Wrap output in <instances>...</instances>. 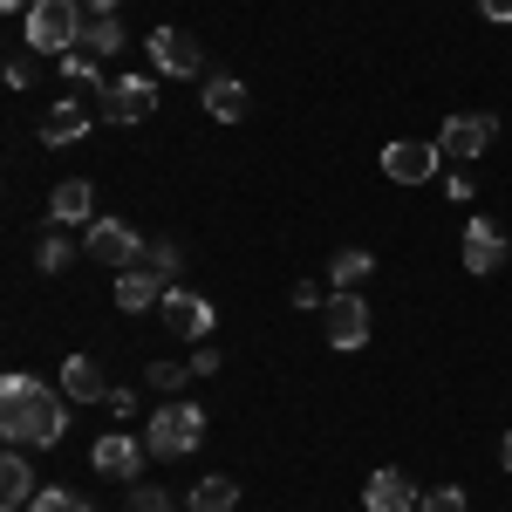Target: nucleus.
<instances>
[{"instance_id":"nucleus-1","label":"nucleus","mask_w":512,"mask_h":512,"mask_svg":"<svg viewBox=\"0 0 512 512\" xmlns=\"http://www.w3.org/2000/svg\"><path fill=\"white\" fill-rule=\"evenodd\" d=\"M0 437L14 444V451H28V444H62L69 437V410H62V390H48L35 376H7L0 383Z\"/></svg>"},{"instance_id":"nucleus-2","label":"nucleus","mask_w":512,"mask_h":512,"mask_svg":"<svg viewBox=\"0 0 512 512\" xmlns=\"http://www.w3.org/2000/svg\"><path fill=\"white\" fill-rule=\"evenodd\" d=\"M82 28H89V7L82 0H35L28 7V55H76Z\"/></svg>"},{"instance_id":"nucleus-3","label":"nucleus","mask_w":512,"mask_h":512,"mask_svg":"<svg viewBox=\"0 0 512 512\" xmlns=\"http://www.w3.org/2000/svg\"><path fill=\"white\" fill-rule=\"evenodd\" d=\"M198 444H205V410L185 403V396H171L151 410V424H144V451L151 458H192Z\"/></svg>"},{"instance_id":"nucleus-4","label":"nucleus","mask_w":512,"mask_h":512,"mask_svg":"<svg viewBox=\"0 0 512 512\" xmlns=\"http://www.w3.org/2000/svg\"><path fill=\"white\" fill-rule=\"evenodd\" d=\"M89 260L130 274V267H144V260H151V246L137 239V226H123V219H89Z\"/></svg>"},{"instance_id":"nucleus-5","label":"nucleus","mask_w":512,"mask_h":512,"mask_svg":"<svg viewBox=\"0 0 512 512\" xmlns=\"http://www.w3.org/2000/svg\"><path fill=\"white\" fill-rule=\"evenodd\" d=\"M158 315L171 335H185V342H212V301L205 294H192V287H164V301H158Z\"/></svg>"},{"instance_id":"nucleus-6","label":"nucleus","mask_w":512,"mask_h":512,"mask_svg":"<svg viewBox=\"0 0 512 512\" xmlns=\"http://www.w3.org/2000/svg\"><path fill=\"white\" fill-rule=\"evenodd\" d=\"M437 171H444V151H437V144L396 137L390 151H383V178H390V185H431Z\"/></svg>"},{"instance_id":"nucleus-7","label":"nucleus","mask_w":512,"mask_h":512,"mask_svg":"<svg viewBox=\"0 0 512 512\" xmlns=\"http://www.w3.org/2000/svg\"><path fill=\"white\" fill-rule=\"evenodd\" d=\"M321 328H328L335 349H362L369 342V301L362 294H328L321 301Z\"/></svg>"},{"instance_id":"nucleus-8","label":"nucleus","mask_w":512,"mask_h":512,"mask_svg":"<svg viewBox=\"0 0 512 512\" xmlns=\"http://www.w3.org/2000/svg\"><path fill=\"white\" fill-rule=\"evenodd\" d=\"M492 137H499V123L492 117H444V130H437V151L458 164H478L485 151H492Z\"/></svg>"},{"instance_id":"nucleus-9","label":"nucleus","mask_w":512,"mask_h":512,"mask_svg":"<svg viewBox=\"0 0 512 512\" xmlns=\"http://www.w3.org/2000/svg\"><path fill=\"white\" fill-rule=\"evenodd\" d=\"M158 110V82L151 76H110V89H103V117L110 123H144Z\"/></svg>"},{"instance_id":"nucleus-10","label":"nucleus","mask_w":512,"mask_h":512,"mask_svg":"<svg viewBox=\"0 0 512 512\" xmlns=\"http://www.w3.org/2000/svg\"><path fill=\"white\" fill-rule=\"evenodd\" d=\"M144 48H151V69H158V76H198V69H205V48H198L185 28H151Z\"/></svg>"},{"instance_id":"nucleus-11","label":"nucleus","mask_w":512,"mask_h":512,"mask_svg":"<svg viewBox=\"0 0 512 512\" xmlns=\"http://www.w3.org/2000/svg\"><path fill=\"white\" fill-rule=\"evenodd\" d=\"M506 226H499V219H472V226H465V267H472L478 280L485 274H499V267H506Z\"/></svg>"},{"instance_id":"nucleus-12","label":"nucleus","mask_w":512,"mask_h":512,"mask_svg":"<svg viewBox=\"0 0 512 512\" xmlns=\"http://www.w3.org/2000/svg\"><path fill=\"white\" fill-rule=\"evenodd\" d=\"M144 437H130V431H110V437H96V451H89V465L96 472H110V478H137L144 472Z\"/></svg>"},{"instance_id":"nucleus-13","label":"nucleus","mask_w":512,"mask_h":512,"mask_svg":"<svg viewBox=\"0 0 512 512\" xmlns=\"http://www.w3.org/2000/svg\"><path fill=\"white\" fill-rule=\"evenodd\" d=\"M76 137H89V103H82V96H55L48 117H41V144L62 151V144H76Z\"/></svg>"},{"instance_id":"nucleus-14","label":"nucleus","mask_w":512,"mask_h":512,"mask_svg":"<svg viewBox=\"0 0 512 512\" xmlns=\"http://www.w3.org/2000/svg\"><path fill=\"white\" fill-rule=\"evenodd\" d=\"M198 103H205V117H212V123H246V117H253V96H246V82H239V76H205V96H198Z\"/></svg>"},{"instance_id":"nucleus-15","label":"nucleus","mask_w":512,"mask_h":512,"mask_svg":"<svg viewBox=\"0 0 512 512\" xmlns=\"http://www.w3.org/2000/svg\"><path fill=\"white\" fill-rule=\"evenodd\" d=\"M362 506L369 512H417L424 499H417V485H410L403 472L383 465V472H369V485H362Z\"/></svg>"},{"instance_id":"nucleus-16","label":"nucleus","mask_w":512,"mask_h":512,"mask_svg":"<svg viewBox=\"0 0 512 512\" xmlns=\"http://www.w3.org/2000/svg\"><path fill=\"white\" fill-rule=\"evenodd\" d=\"M164 301V274L158 267H130V274H117V308L123 315H151Z\"/></svg>"},{"instance_id":"nucleus-17","label":"nucleus","mask_w":512,"mask_h":512,"mask_svg":"<svg viewBox=\"0 0 512 512\" xmlns=\"http://www.w3.org/2000/svg\"><path fill=\"white\" fill-rule=\"evenodd\" d=\"M48 219H55V226H82V219H96V185H89V178H62L55 198H48Z\"/></svg>"},{"instance_id":"nucleus-18","label":"nucleus","mask_w":512,"mask_h":512,"mask_svg":"<svg viewBox=\"0 0 512 512\" xmlns=\"http://www.w3.org/2000/svg\"><path fill=\"white\" fill-rule=\"evenodd\" d=\"M35 499V472H28V458L7 444V458H0V512H28Z\"/></svg>"},{"instance_id":"nucleus-19","label":"nucleus","mask_w":512,"mask_h":512,"mask_svg":"<svg viewBox=\"0 0 512 512\" xmlns=\"http://www.w3.org/2000/svg\"><path fill=\"white\" fill-rule=\"evenodd\" d=\"M62 396L96 403V396H110V383H103V369H96L89 355H69V362H62Z\"/></svg>"},{"instance_id":"nucleus-20","label":"nucleus","mask_w":512,"mask_h":512,"mask_svg":"<svg viewBox=\"0 0 512 512\" xmlns=\"http://www.w3.org/2000/svg\"><path fill=\"white\" fill-rule=\"evenodd\" d=\"M369 274H376V260H369L362 246H342V253L328 260V280H335V294H355V287H362Z\"/></svg>"},{"instance_id":"nucleus-21","label":"nucleus","mask_w":512,"mask_h":512,"mask_svg":"<svg viewBox=\"0 0 512 512\" xmlns=\"http://www.w3.org/2000/svg\"><path fill=\"white\" fill-rule=\"evenodd\" d=\"M82 48H89L96 62H110V55L123 48V21H117V14H89V28H82Z\"/></svg>"},{"instance_id":"nucleus-22","label":"nucleus","mask_w":512,"mask_h":512,"mask_svg":"<svg viewBox=\"0 0 512 512\" xmlns=\"http://www.w3.org/2000/svg\"><path fill=\"white\" fill-rule=\"evenodd\" d=\"M192 512H239V485L233 478H198L192 485Z\"/></svg>"},{"instance_id":"nucleus-23","label":"nucleus","mask_w":512,"mask_h":512,"mask_svg":"<svg viewBox=\"0 0 512 512\" xmlns=\"http://www.w3.org/2000/svg\"><path fill=\"white\" fill-rule=\"evenodd\" d=\"M62 82H69V89H96V96L110 89V82H103V62H96L89 48H76V55H62Z\"/></svg>"},{"instance_id":"nucleus-24","label":"nucleus","mask_w":512,"mask_h":512,"mask_svg":"<svg viewBox=\"0 0 512 512\" xmlns=\"http://www.w3.org/2000/svg\"><path fill=\"white\" fill-rule=\"evenodd\" d=\"M69 260H76V246H69L62 233H41L35 239V267H41V274H69Z\"/></svg>"},{"instance_id":"nucleus-25","label":"nucleus","mask_w":512,"mask_h":512,"mask_svg":"<svg viewBox=\"0 0 512 512\" xmlns=\"http://www.w3.org/2000/svg\"><path fill=\"white\" fill-rule=\"evenodd\" d=\"M28 512H89V499H82L76 485H41L35 499H28Z\"/></svg>"},{"instance_id":"nucleus-26","label":"nucleus","mask_w":512,"mask_h":512,"mask_svg":"<svg viewBox=\"0 0 512 512\" xmlns=\"http://www.w3.org/2000/svg\"><path fill=\"white\" fill-rule=\"evenodd\" d=\"M185 376H192V362H151V369H144V383H151V390H164V396L185 390Z\"/></svg>"},{"instance_id":"nucleus-27","label":"nucleus","mask_w":512,"mask_h":512,"mask_svg":"<svg viewBox=\"0 0 512 512\" xmlns=\"http://www.w3.org/2000/svg\"><path fill=\"white\" fill-rule=\"evenodd\" d=\"M130 512H171L164 485H144V478H130Z\"/></svg>"},{"instance_id":"nucleus-28","label":"nucleus","mask_w":512,"mask_h":512,"mask_svg":"<svg viewBox=\"0 0 512 512\" xmlns=\"http://www.w3.org/2000/svg\"><path fill=\"white\" fill-rule=\"evenodd\" d=\"M417 512H465V492H458V485H431Z\"/></svg>"},{"instance_id":"nucleus-29","label":"nucleus","mask_w":512,"mask_h":512,"mask_svg":"<svg viewBox=\"0 0 512 512\" xmlns=\"http://www.w3.org/2000/svg\"><path fill=\"white\" fill-rule=\"evenodd\" d=\"M144 267H158V274H178L185 260H178V246H171V239H151V260H144Z\"/></svg>"},{"instance_id":"nucleus-30","label":"nucleus","mask_w":512,"mask_h":512,"mask_svg":"<svg viewBox=\"0 0 512 512\" xmlns=\"http://www.w3.org/2000/svg\"><path fill=\"white\" fill-rule=\"evenodd\" d=\"M28 82H35V62H28V55H14V62H7V89H28Z\"/></svg>"},{"instance_id":"nucleus-31","label":"nucleus","mask_w":512,"mask_h":512,"mask_svg":"<svg viewBox=\"0 0 512 512\" xmlns=\"http://www.w3.org/2000/svg\"><path fill=\"white\" fill-rule=\"evenodd\" d=\"M444 192L458 198V205H465V198H472V171H465V164H458V171H451V178H444Z\"/></svg>"},{"instance_id":"nucleus-32","label":"nucleus","mask_w":512,"mask_h":512,"mask_svg":"<svg viewBox=\"0 0 512 512\" xmlns=\"http://www.w3.org/2000/svg\"><path fill=\"white\" fill-rule=\"evenodd\" d=\"M321 301H328V294H321L315 280H301V287H294V308H315V315H321Z\"/></svg>"},{"instance_id":"nucleus-33","label":"nucleus","mask_w":512,"mask_h":512,"mask_svg":"<svg viewBox=\"0 0 512 512\" xmlns=\"http://www.w3.org/2000/svg\"><path fill=\"white\" fill-rule=\"evenodd\" d=\"M478 14H485V21H499V28H512V0H478Z\"/></svg>"},{"instance_id":"nucleus-34","label":"nucleus","mask_w":512,"mask_h":512,"mask_svg":"<svg viewBox=\"0 0 512 512\" xmlns=\"http://www.w3.org/2000/svg\"><path fill=\"white\" fill-rule=\"evenodd\" d=\"M212 369H219V349H212V342H198V355H192V376H212Z\"/></svg>"},{"instance_id":"nucleus-35","label":"nucleus","mask_w":512,"mask_h":512,"mask_svg":"<svg viewBox=\"0 0 512 512\" xmlns=\"http://www.w3.org/2000/svg\"><path fill=\"white\" fill-rule=\"evenodd\" d=\"M103 403H110L117 417H130V410H137V390H110V396H103Z\"/></svg>"},{"instance_id":"nucleus-36","label":"nucleus","mask_w":512,"mask_h":512,"mask_svg":"<svg viewBox=\"0 0 512 512\" xmlns=\"http://www.w3.org/2000/svg\"><path fill=\"white\" fill-rule=\"evenodd\" d=\"M82 7H89V14H117L123 0H82Z\"/></svg>"},{"instance_id":"nucleus-37","label":"nucleus","mask_w":512,"mask_h":512,"mask_svg":"<svg viewBox=\"0 0 512 512\" xmlns=\"http://www.w3.org/2000/svg\"><path fill=\"white\" fill-rule=\"evenodd\" d=\"M499 465H506V472H512V431H506V444H499Z\"/></svg>"},{"instance_id":"nucleus-38","label":"nucleus","mask_w":512,"mask_h":512,"mask_svg":"<svg viewBox=\"0 0 512 512\" xmlns=\"http://www.w3.org/2000/svg\"><path fill=\"white\" fill-rule=\"evenodd\" d=\"M0 7H7V14H28V7H35V0H0Z\"/></svg>"}]
</instances>
